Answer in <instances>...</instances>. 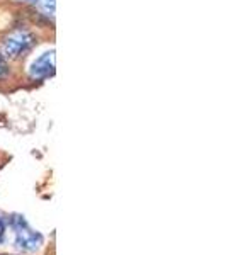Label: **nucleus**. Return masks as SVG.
<instances>
[{
    "label": "nucleus",
    "mask_w": 226,
    "mask_h": 255,
    "mask_svg": "<svg viewBox=\"0 0 226 255\" xmlns=\"http://www.w3.org/2000/svg\"><path fill=\"white\" fill-rule=\"evenodd\" d=\"M36 46V36L29 29L17 27L7 32L0 41L2 55L9 60H19L26 56L32 48Z\"/></svg>",
    "instance_id": "1"
},
{
    "label": "nucleus",
    "mask_w": 226,
    "mask_h": 255,
    "mask_svg": "<svg viewBox=\"0 0 226 255\" xmlns=\"http://www.w3.org/2000/svg\"><path fill=\"white\" fill-rule=\"evenodd\" d=\"M9 226L14 230L17 249L24 250V252H32L43 244V237L32 228H29V225L26 223V220L22 216H10Z\"/></svg>",
    "instance_id": "2"
},
{
    "label": "nucleus",
    "mask_w": 226,
    "mask_h": 255,
    "mask_svg": "<svg viewBox=\"0 0 226 255\" xmlns=\"http://www.w3.org/2000/svg\"><path fill=\"white\" fill-rule=\"evenodd\" d=\"M9 73H10V67L7 63V58L0 53V82L5 80L9 77Z\"/></svg>",
    "instance_id": "4"
},
{
    "label": "nucleus",
    "mask_w": 226,
    "mask_h": 255,
    "mask_svg": "<svg viewBox=\"0 0 226 255\" xmlns=\"http://www.w3.org/2000/svg\"><path fill=\"white\" fill-rule=\"evenodd\" d=\"M3 235H5V223H3V220L0 218V242L3 240Z\"/></svg>",
    "instance_id": "6"
},
{
    "label": "nucleus",
    "mask_w": 226,
    "mask_h": 255,
    "mask_svg": "<svg viewBox=\"0 0 226 255\" xmlns=\"http://www.w3.org/2000/svg\"><path fill=\"white\" fill-rule=\"evenodd\" d=\"M55 73V51H46L38 56L29 67V77L32 80H44Z\"/></svg>",
    "instance_id": "3"
},
{
    "label": "nucleus",
    "mask_w": 226,
    "mask_h": 255,
    "mask_svg": "<svg viewBox=\"0 0 226 255\" xmlns=\"http://www.w3.org/2000/svg\"><path fill=\"white\" fill-rule=\"evenodd\" d=\"M20 2H38V0H20Z\"/></svg>",
    "instance_id": "7"
},
{
    "label": "nucleus",
    "mask_w": 226,
    "mask_h": 255,
    "mask_svg": "<svg viewBox=\"0 0 226 255\" xmlns=\"http://www.w3.org/2000/svg\"><path fill=\"white\" fill-rule=\"evenodd\" d=\"M38 2H41V9L46 15L55 14V0H38Z\"/></svg>",
    "instance_id": "5"
}]
</instances>
